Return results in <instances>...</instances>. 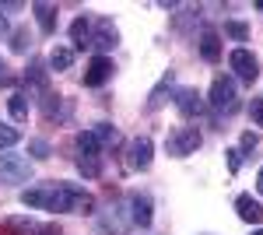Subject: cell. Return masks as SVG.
<instances>
[{
	"mask_svg": "<svg viewBox=\"0 0 263 235\" xmlns=\"http://www.w3.org/2000/svg\"><path fill=\"white\" fill-rule=\"evenodd\" d=\"M200 144H203V137H200L197 126H176V130L165 137V151L172 158H190V155H197Z\"/></svg>",
	"mask_w": 263,
	"mask_h": 235,
	"instance_id": "6da1fadb",
	"label": "cell"
},
{
	"mask_svg": "<svg viewBox=\"0 0 263 235\" xmlns=\"http://www.w3.org/2000/svg\"><path fill=\"white\" fill-rule=\"evenodd\" d=\"M207 105L214 109V113H235L239 109V95H235V81L224 78V74H218L214 78V84H211V95H207Z\"/></svg>",
	"mask_w": 263,
	"mask_h": 235,
	"instance_id": "7a4b0ae2",
	"label": "cell"
},
{
	"mask_svg": "<svg viewBox=\"0 0 263 235\" xmlns=\"http://www.w3.org/2000/svg\"><path fill=\"white\" fill-rule=\"evenodd\" d=\"M32 179V161L21 155H0V183L4 186H21Z\"/></svg>",
	"mask_w": 263,
	"mask_h": 235,
	"instance_id": "3957f363",
	"label": "cell"
},
{
	"mask_svg": "<svg viewBox=\"0 0 263 235\" xmlns=\"http://www.w3.org/2000/svg\"><path fill=\"white\" fill-rule=\"evenodd\" d=\"M228 67H232V70H235V78L246 81V84H253V81L260 78V60L253 57L246 46L232 49V57H228Z\"/></svg>",
	"mask_w": 263,
	"mask_h": 235,
	"instance_id": "277c9868",
	"label": "cell"
},
{
	"mask_svg": "<svg viewBox=\"0 0 263 235\" xmlns=\"http://www.w3.org/2000/svg\"><path fill=\"white\" fill-rule=\"evenodd\" d=\"M151 155H155L151 137H134L130 144H126V169H130V172H144V169H151Z\"/></svg>",
	"mask_w": 263,
	"mask_h": 235,
	"instance_id": "5b68a950",
	"label": "cell"
},
{
	"mask_svg": "<svg viewBox=\"0 0 263 235\" xmlns=\"http://www.w3.org/2000/svg\"><path fill=\"white\" fill-rule=\"evenodd\" d=\"M116 42H120V32H116V25L109 18H99L91 25V42H88V46H95L99 57H105L109 49H116Z\"/></svg>",
	"mask_w": 263,
	"mask_h": 235,
	"instance_id": "8992f818",
	"label": "cell"
},
{
	"mask_svg": "<svg viewBox=\"0 0 263 235\" xmlns=\"http://www.w3.org/2000/svg\"><path fill=\"white\" fill-rule=\"evenodd\" d=\"M151 221H155V204H151V196L147 193H134L130 196V225L151 228Z\"/></svg>",
	"mask_w": 263,
	"mask_h": 235,
	"instance_id": "52a82bcc",
	"label": "cell"
},
{
	"mask_svg": "<svg viewBox=\"0 0 263 235\" xmlns=\"http://www.w3.org/2000/svg\"><path fill=\"white\" fill-rule=\"evenodd\" d=\"M172 102H176L179 116H186V119H193V116H200V113H203V95L197 92V88H179Z\"/></svg>",
	"mask_w": 263,
	"mask_h": 235,
	"instance_id": "ba28073f",
	"label": "cell"
},
{
	"mask_svg": "<svg viewBox=\"0 0 263 235\" xmlns=\"http://www.w3.org/2000/svg\"><path fill=\"white\" fill-rule=\"evenodd\" d=\"M112 70H116V67H112L109 57H91L88 70H84V84H88V88H102L105 81L112 78Z\"/></svg>",
	"mask_w": 263,
	"mask_h": 235,
	"instance_id": "9c48e42d",
	"label": "cell"
},
{
	"mask_svg": "<svg viewBox=\"0 0 263 235\" xmlns=\"http://www.w3.org/2000/svg\"><path fill=\"white\" fill-rule=\"evenodd\" d=\"M235 211H239V218H242L246 225H256V228L263 225V204L253 200V193H239L235 196Z\"/></svg>",
	"mask_w": 263,
	"mask_h": 235,
	"instance_id": "30bf717a",
	"label": "cell"
},
{
	"mask_svg": "<svg viewBox=\"0 0 263 235\" xmlns=\"http://www.w3.org/2000/svg\"><path fill=\"white\" fill-rule=\"evenodd\" d=\"M25 84H28L32 95H46V92H49V74H46V63H42V60H32V63H28Z\"/></svg>",
	"mask_w": 263,
	"mask_h": 235,
	"instance_id": "8fae6325",
	"label": "cell"
},
{
	"mask_svg": "<svg viewBox=\"0 0 263 235\" xmlns=\"http://www.w3.org/2000/svg\"><path fill=\"white\" fill-rule=\"evenodd\" d=\"M99 228L105 235H126V228H130V214H123V207H109V211L99 218Z\"/></svg>",
	"mask_w": 263,
	"mask_h": 235,
	"instance_id": "7c38bea8",
	"label": "cell"
},
{
	"mask_svg": "<svg viewBox=\"0 0 263 235\" xmlns=\"http://www.w3.org/2000/svg\"><path fill=\"white\" fill-rule=\"evenodd\" d=\"M32 11H35V21H39L42 35H53V32H57V4L35 0V4H32Z\"/></svg>",
	"mask_w": 263,
	"mask_h": 235,
	"instance_id": "4fadbf2b",
	"label": "cell"
},
{
	"mask_svg": "<svg viewBox=\"0 0 263 235\" xmlns=\"http://www.w3.org/2000/svg\"><path fill=\"white\" fill-rule=\"evenodd\" d=\"M200 57L207 63H218L221 60V35L214 32V28H203L200 32Z\"/></svg>",
	"mask_w": 263,
	"mask_h": 235,
	"instance_id": "5bb4252c",
	"label": "cell"
},
{
	"mask_svg": "<svg viewBox=\"0 0 263 235\" xmlns=\"http://www.w3.org/2000/svg\"><path fill=\"white\" fill-rule=\"evenodd\" d=\"M172 84H176V70H165V74H162V81H158V84L151 88V95H147V113H155V109L162 105V102H165V95L172 92Z\"/></svg>",
	"mask_w": 263,
	"mask_h": 235,
	"instance_id": "9a60e30c",
	"label": "cell"
},
{
	"mask_svg": "<svg viewBox=\"0 0 263 235\" xmlns=\"http://www.w3.org/2000/svg\"><path fill=\"white\" fill-rule=\"evenodd\" d=\"M7 113H11L14 123H25L28 119V95L25 92H14V95L7 98Z\"/></svg>",
	"mask_w": 263,
	"mask_h": 235,
	"instance_id": "2e32d148",
	"label": "cell"
},
{
	"mask_svg": "<svg viewBox=\"0 0 263 235\" xmlns=\"http://www.w3.org/2000/svg\"><path fill=\"white\" fill-rule=\"evenodd\" d=\"M49 67H53V70H70V67H74V49H70V46H53Z\"/></svg>",
	"mask_w": 263,
	"mask_h": 235,
	"instance_id": "e0dca14e",
	"label": "cell"
},
{
	"mask_svg": "<svg viewBox=\"0 0 263 235\" xmlns=\"http://www.w3.org/2000/svg\"><path fill=\"white\" fill-rule=\"evenodd\" d=\"M21 204H25V207H32V211H46V204H49V186L25 190V193H21Z\"/></svg>",
	"mask_w": 263,
	"mask_h": 235,
	"instance_id": "ac0fdd59",
	"label": "cell"
},
{
	"mask_svg": "<svg viewBox=\"0 0 263 235\" xmlns=\"http://www.w3.org/2000/svg\"><path fill=\"white\" fill-rule=\"evenodd\" d=\"M78 172L84 179H99L102 176V155H78Z\"/></svg>",
	"mask_w": 263,
	"mask_h": 235,
	"instance_id": "d6986e66",
	"label": "cell"
},
{
	"mask_svg": "<svg viewBox=\"0 0 263 235\" xmlns=\"http://www.w3.org/2000/svg\"><path fill=\"white\" fill-rule=\"evenodd\" d=\"M70 39L78 42L81 49L88 46V42H91V21L84 18V14H81V18H74V25H70Z\"/></svg>",
	"mask_w": 263,
	"mask_h": 235,
	"instance_id": "ffe728a7",
	"label": "cell"
},
{
	"mask_svg": "<svg viewBox=\"0 0 263 235\" xmlns=\"http://www.w3.org/2000/svg\"><path fill=\"white\" fill-rule=\"evenodd\" d=\"M74 148H78V155H99V151H102V144L95 140L91 130H81V134L74 137Z\"/></svg>",
	"mask_w": 263,
	"mask_h": 235,
	"instance_id": "44dd1931",
	"label": "cell"
},
{
	"mask_svg": "<svg viewBox=\"0 0 263 235\" xmlns=\"http://www.w3.org/2000/svg\"><path fill=\"white\" fill-rule=\"evenodd\" d=\"M91 134H95V140H99L102 148H112V144H120V134H116V126H112V123H99Z\"/></svg>",
	"mask_w": 263,
	"mask_h": 235,
	"instance_id": "7402d4cb",
	"label": "cell"
},
{
	"mask_svg": "<svg viewBox=\"0 0 263 235\" xmlns=\"http://www.w3.org/2000/svg\"><path fill=\"white\" fill-rule=\"evenodd\" d=\"M18 140H21V130H18V126H11V123H0V151L14 148Z\"/></svg>",
	"mask_w": 263,
	"mask_h": 235,
	"instance_id": "603a6c76",
	"label": "cell"
},
{
	"mask_svg": "<svg viewBox=\"0 0 263 235\" xmlns=\"http://www.w3.org/2000/svg\"><path fill=\"white\" fill-rule=\"evenodd\" d=\"M28 46H32V32L28 28H14L11 32V49L14 53H28Z\"/></svg>",
	"mask_w": 263,
	"mask_h": 235,
	"instance_id": "cb8c5ba5",
	"label": "cell"
},
{
	"mask_svg": "<svg viewBox=\"0 0 263 235\" xmlns=\"http://www.w3.org/2000/svg\"><path fill=\"white\" fill-rule=\"evenodd\" d=\"M224 35H232L235 42H246L249 39V28H246L242 21H224Z\"/></svg>",
	"mask_w": 263,
	"mask_h": 235,
	"instance_id": "d4e9b609",
	"label": "cell"
},
{
	"mask_svg": "<svg viewBox=\"0 0 263 235\" xmlns=\"http://www.w3.org/2000/svg\"><path fill=\"white\" fill-rule=\"evenodd\" d=\"M28 151H32V158H39V161H46L49 158V140H42V137H35V140H28Z\"/></svg>",
	"mask_w": 263,
	"mask_h": 235,
	"instance_id": "484cf974",
	"label": "cell"
},
{
	"mask_svg": "<svg viewBox=\"0 0 263 235\" xmlns=\"http://www.w3.org/2000/svg\"><path fill=\"white\" fill-rule=\"evenodd\" d=\"M224 155H228V172H239L242 169V151L239 148H228Z\"/></svg>",
	"mask_w": 263,
	"mask_h": 235,
	"instance_id": "4316f807",
	"label": "cell"
},
{
	"mask_svg": "<svg viewBox=\"0 0 263 235\" xmlns=\"http://www.w3.org/2000/svg\"><path fill=\"white\" fill-rule=\"evenodd\" d=\"M249 119H253L256 126H263V98H253V102H249Z\"/></svg>",
	"mask_w": 263,
	"mask_h": 235,
	"instance_id": "83f0119b",
	"label": "cell"
},
{
	"mask_svg": "<svg viewBox=\"0 0 263 235\" xmlns=\"http://www.w3.org/2000/svg\"><path fill=\"white\" fill-rule=\"evenodd\" d=\"M256 140H260V137H256L253 130H246L242 140H239V151H242V155H246V151H253V148H256Z\"/></svg>",
	"mask_w": 263,
	"mask_h": 235,
	"instance_id": "f1b7e54d",
	"label": "cell"
},
{
	"mask_svg": "<svg viewBox=\"0 0 263 235\" xmlns=\"http://www.w3.org/2000/svg\"><path fill=\"white\" fill-rule=\"evenodd\" d=\"M11 84H14V74H11V67L0 60V88H11Z\"/></svg>",
	"mask_w": 263,
	"mask_h": 235,
	"instance_id": "f546056e",
	"label": "cell"
},
{
	"mask_svg": "<svg viewBox=\"0 0 263 235\" xmlns=\"http://www.w3.org/2000/svg\"><path fill=\"white\" fill-rule=\"evenodd\" d=\"M35 235H63V232L57 228V225H39V228H35Z\"/></svg>",
	"mask_w": 263,
	"mask_h": 235,
	"instance_id": "4dcf8cb0",
	"label": "cell"
},
{
	"mask_svg": "<svg viewBox=\"0 0 263 235\" xmlns=\"http://www.w3.org/2000/svg\"><path fill=\"white\" fill-rule=\"evenodd\" d=\"M0 11H21V4H18V0H4V4H0Z\"/></svg>",
	"mask_w": 263,
	"mask_h": 235,
	"instance_id": "1f68e13d",
	"label": "cell"
},
{
	"mask_svg": "<svg viewBox=\"0 0 263 235\" xmlns=\"http://www.w3.org/2000/svg\"><path fill=\"white\" fill-rule=\"evenodd\" d=\"M7 35H11V25H7V18L0 14V39H7Z\"/></svg>",
	"mask_w": 263,
	"mask_h": 235,
	"instance_id": "d6a6232c",
	"label": "cell"
},
{
	"mask_svg": "<svg viewBox=\"0 0 263 235\" xmlns=\"http://www.w3.org/2000/svg\"><path fill=\"white\" fill-rule=\"evenodd\" d=\"M256 190H260V196H263V169H260V176H256Z\"/></svg>",
	"mask_w": 263,
	"mask_h": 235,
	"instance_id": "836d02e7",
	"label": "cell"
},
{
	"mask_svg": "<svg viewBox=\"0 0 263 235\" xmlns=\"http://www.w3.org/2000/svg\"><path fill=\"white\" fill-rule=\"evenodd\" d=\"M256 11H260V14H263V0H256Z\"/></svg>",
	"mask_w": 263,
	"mask_h": 235,
	"instance_id": "e575fe53",
	"label": "cell"
},
{
	"mask_svg": "<svg viewBox=\"0 0 263 235\" xmlns=\"http://www.w3.org/2000/svg\"><path fill=\"white\" fill-rule=\"evenodd\" d=\"M253 235H263V225H260V228H253Z\"/></svg>",
	"mask_w": 263,
	"mask_h": 235,
	"instance_id": "d590c367",
	"label": "cell"
}]
</instances>
